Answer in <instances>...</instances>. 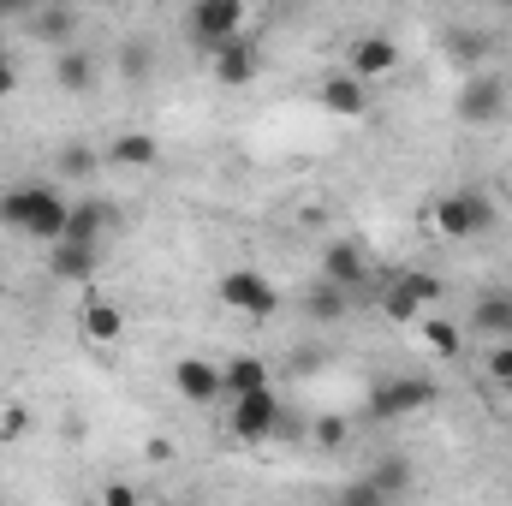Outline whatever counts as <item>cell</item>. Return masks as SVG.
<instances>
[{
  "label": "cell",
  "mask_w": 512,
  "mask_h": 506,
  "mask_svg": "<svg viewBox=\"0 0 512 506\" xmlns=\"http://www.w3.org/2000/svg\"><path fill=\"white\" fill-rule=\"evenodd\" d=\"M66 197L54 191V185H6L0 191V227H12V233H24V239H42V245H54L60 233H66Z\"/></svg>",
  "instance_id": "6da1fadb"
},
{
  "label": "cell",
  "mask_w": 512,
  "mask_h": 506,
  "mask_svg": "<svg viewBox=\"0 0 512 506\" xmlns=\"http://www.w3.org/2000/svg\"><path fill=\"white\" fill-rule=\"evenodd\" d=\"M453 114H459V126H501L512 114V78L507 72H495V66H477V72H465V84H459V96H453Z\"/></svg>",
  "instance_id": "7a4b0ae2"
},
{
  "label": "cell",
  "mask_w": 512,
  "mask_h": 506,
  "mask_svg": "<svg viewBox=\"0 0 512 506\" xmlns=\"http://www.w3.org/2000/svg\"><path fill=\"white\" fill-rule=\"evenodd\" d=\"M429 221H435L441 239H483V233L501 221V209H495L489 191H447V197L429 209Z\"/></svg>",
  "instance_id": "3957f363"
},
{
  "label": "cell",
  "mask_w": 512,
  "mask_h": 506,
  "mask_svg": "<svg viewBox=\"0 0 512 506\" xmlns=\"http://www.w3.org/2000/svg\"><path fill=\"white\" fill-rule=\"evenodd\" d=\"M245 36V0H191L185 12V42L197 54H215L221 42Z\"/></svg>",
  "instance_id": "277c9868"
},
{
  "label": "cell",
  "mask_w": 512,
  "mask_h": 506,
  "mask_svg": "<svg viewBox=\"0 0 512 506\" xmlns=\"http://www.w3.org/2000/svg\"><path fill=\"white\" fill-rule=\"evenodd\" d=\"M215 292H221V304H227L233 316H251V322L280 316V286H274L262 268H227Z\"/></svg>",
  "instance_id": "5b68a950"
},
{
  "label": "cell",
  "mask_w": 512,
  "mask_h": 506,
  "mask_svg": "<svg viewBox=\"0 0 512 506\" xmlns=\"http://www.w3.org/2000/svg\"><path fill=\"white\" fill-rule=\"evenodd\" d=\"M441 399V387L429 376H393L382 387H370V399H364V411L376 417V423H399V417H417V411H429Z\"/></svg>",
  "instance_id": "8992f818"
},
{
  "label": "cell",
  "mask_w": 512,
  "mask_h": 506,
  "mask_svg": "<svg viewBox=\"0 0 512 506\" xmlns=\"http://www.w3.org/2000/svg\"><path fill=\"white\" fill-rule=\"evenodd\" d=\"M227 429H233V435H239L245 447H262V441H274V429H280V393H274V387H251V393H233Z\"/></svg>",
  "instance_id": "52a82bcc"
},
{
  "label": "cell",
  "mask_w": 512,
  "mask_h": 506,
  "mask_svg": "<svg viewBox=\"0 0 512 506\" xmlns=\"http://www.w3.org/2000/svg\"><path fill=\"white\" fill-rule=\"evenodd\" d=\"M256 72H262V48H256L251 36H233V42H221V48L209 54V78H215L221 90H245Z\"/></svg>",
  "instance_id": "ba28073f"
},
{
  "label": "cell",
  "mask_w": 512,
  "mask_h": 506,
  "mask_svg": "<svg viewBox=\"0 0 512 506\" xmlns=\"http://www.w3.org/2000/svg\"><path fill=\"white\" fill-rule=\"evenodd\" d=\"M316 102H322V114H334V120H364V114H370V84H364L358 72H328L322 90H316Z\"/></svg>",
  "instance_id": "9c48e42d"
},
{
  "label": "cell",
  "mask_w": 512,
  "mask_h": 506,
  "mask_svg": "<svg viewBox=\"0 0 512 506\" xmlns=\"http://www.w3.org/2000/svg\"><path fill=\"white\" fill-rule=\"evenodd\" d=\"M114 227H120V209H114V203H102V197H84V203H72V209H66V233H60V239L102 245Z\"/></svg>",
  "instance_id": "30bf717a"
},
{
  "label": "cell",
  "mask_w": 512,
  "mask_h": 506,
  "mask_svg": "<svg viewBox=\"0 0 512 506\" xmlns=\"http://www.w3.org/2000/svg\"><path fill=\"white\" fill-rule=\"evenodd\" d=\"M173 393H179L185 405H215V399L227 393V381H221V370H215L209 358H179V364H173Z\"/></svg>",
  "instance_id": "8fae6325"
},
{
  "label": "cell",
  "mask_w": 512,
  "mask_h": 506,
  "mask_svg": "<svg viewBox=\"0 0 512 506\" xmlns=\"http://www.w3.org/2000/svg\"><path fill=\"white\" fill-rule=\"evenodd\" d=\"M96 262H102V245H78V239H54V245H48V274H54L60 286L96 280Z\"/></svg>",
  "instance_id": "7c38bea8"
},
{
  "label": "cell",
  "mask_w": 512,
  "mask_h": 506,
  "mask_svg": "<svg viewBox=\"0 0 512 506\" xmlns=\"http://www.w3.org/2000/svg\"><path fill=\"white\" fill-rule=\"evenodd\" d=\"M102 161L120 167V173H149V167H161V137H149V131H120V137L102 149Z\"/></svg>",
  "instance_id": "4fadbf2b"
},
{
  "label": "cell",
  "mask_w": 512,
  "mask_h": 506,
  "mask_svg": "<svg viewBox=\"0 0 512 506\" xmlns=\"http://www.w3.org/2000/svg\"><path fill=\"white\" fill-rule=\"evenodd\" d=\"M322 280H334V286L358 292V286L370 280V256H364V245H352V239H334V245L322 251Z\"/></svg>",
  "instance_id": "5bb4252c"
},
{
  "label": "cell",
  "mask_w": 512,
  "mask_h": 506,
  "mask_svg": "<svg viewBox=\"0 0 512 506\" xmlns=\"http://www.w3.org/2000/svg\"><path fill=\"white\" fill-rule=\"evenodd\" d=\"M346 72H358L364 84H376V78H387V72H399V42H387V36H358Z\"/></svg>",
  "instance_id": "9a60e30c"
},
{
  "label": "cell",
  "mask_w": 512,
  "mask_h": 506,
  "mask_svg": "<svg viewBox=\"0 0 512 506\" xmlns=\"http://www.w3.org/2000/svg\"><path fill=\"white\" fill-rule=\"evenodd\" d=\"M54 84H60L66 96H90V90H96V60H90L84 48H60V54H54Z\"/></svg>",
  "instance_id": "2e32d148"
},
{
  "label": "cell",
  "mask_w": 512,
  "mask_h": 506,
  "mask_svg": "<svg viewBox=\"0 0 512 506\" xmlns=\"http://www.w3.org/2000/svg\"><path fill=\"white\" fill-rule=\"evenodd\" d=\"M78 328H84V340L114 346V340L126 334V310H120V304H108V298H90V304H84V316H78Z\"/></svg>",
  "instance_id": "e0dca14e"
},
{
  "label": "cell",
  "mask_w": 512,
  "mask_h": 506,
  "mask_svg": "<svg viewBox=\"0 0 512 506\" xmlns=\"http://www.w3.org/2000/svg\"><path fill=\"white\" fill-rule=\"evenodd\" d=\"M465 322H471L477 334H489V340H507L512 334V292H483Z\"/></svg>",
  "instance_id": "ac0fdd59"
},
{
  "label": "cell",
  "mask_w": 512,
  "mask_h": 506,
  "mask_svg": "<svg viewBox=\"0 0 512 506\" xmlns=\"http://www.w3.org/2000/svg\"><path fill=\"white\" fill-rule=\"evenodd\" d=\"M24 24H30V36H36V42H48V48H72V30H78L66 6H36Z\"/></svg>",
  "instance_id": "d6986e66"
},
{
  "label": "cell",
  "mask_w": 512,
  "mask_h": 506,
  "mask_svg": "<svg viewBox=\"0 0 512 506\" xmlns=\"http://www.w3.org/2000/svg\"><path fill=\"white\" fill-rule=\"evenodd\" d=\"M304 316L310 322H340V316H352V292L334 286V280H316L310 298H304Z\"/></svg>",
  "instance_id": "ffe728a7"
},
{
  "label": "cell",
  "mask_w": 512,
  "mask_h": 506,
  "mask_svg": "<svg viewBox=\"0 0 512 506\" xmlns=\"http://www.w3.org/2000/svg\"><path fill=\"white\" fill-rule=\"evenodd\" d=\"M423 346H429L435 358H459V352H465V328L447 322V316H429V310H423Z\"/></svg>",
  "instance_id": "44dd1931"
},
{
  "label": "cell",
  "mask_w": 512,
  "mask_h": 506,
  "mask_svg": "<svg viewBox=\"0 0 512 506\" xmlns=\"http://www.w3.org/2000/svg\"><path fill=\"white\" fill-rule=\"evenodd\" d=\"M423 310H429V304H423L399 274H393V280H387V292H382V316H387V322H423Z\"/></svg>",
  "instance_id": "7402d4cb"
},
{
  "label": "cell",
  "mask_w": 512,
  "mask_h": 506,
  "mask_svg": "<svg viewBox=\"0 0 512 506\" xmlns=\"http://www.w3.org/2000/svg\"><path fill=\"white\" fill-rule=\"evenodd\" d=\"M221 381H227V393L268 387V364H262V358H251V352H239V358H227V364H221Z\"/></svg>",
  "instance_id": "603a6c76"
},
{
  "label": "cell",
  "mask_w": 512,
  "mask_h": 506,
  "mask_svg": "<svg viewBox=\"0 0 512 506\" xmlns=\"http://www.w3.org/2000/svg\"><path fill=\"white\" fill-rule=\"evenodd\" d=\"M370 483H376V495H382V501H393V495H405V489H411V465H405V459H382V465L370 471Z\"/></svg>",
  "instance_id": "cb8c5ba5"
},
{
  "label": "cell",
  "mask_w": 512,
  "mask_h": 506,
  "mask_svg": "<svg viewBox=\"0 0 512 506\" xmlns=\"http://www.w3.org/2000/svg\"><path fill=\"white\" fill-rule=\"evenodd\" d=\"M54 167H60L66 179H90V173L102 167V155H96V149H84V143H66V149L54 155Z\"/></svg>",
  "instance_id": "d4e9b609"
},
{
  "label": "cell",
  "mask_w": 512,
  "mask_h": 506,
  "mask_svg": "<svg viewBox=\"0 0 512 506\" xmlns=\"http://www.w3.org/2000/svg\"><path fill=\"white\" fill-rule=\"evenodd\" d=\"M399 280H405V286H411V292H417V298H423L429 310H435V304L447 298V286H441L435 274H423V268H399Z\"/></svg>",
  "instance_id": "484cf974"
},
{
  "label": "cell",
  "mask_w": 512,
  "mask_h": 506,
  "mask_svg": "<svg viewBox=\"0 0 512 506\" xmlns=\"http://www.w3.org/2000/svg\"><path fill=\"white\" fill-rule=\"evenodd\" d=\"M489 376L512 387V334L507 340H489Z\"/></svg>",
  "instance_id": "4316f807"
},
{
  "label": "cell",
  "mask_w": 512,
  "mask_h": 506,
  "mask_svg": "<svg viewBox=\"0 0 512 506\" xmlns=\"http://www.w3.org/2000/svg\"><path fill=\"white\" fill-rule=\"evenodd\" d=\"M316 441L322 447H346L352 441V423L346 417H316Z\"/></svg>",
  "instance_id": "83f0119b"
},
{
  "label": "cell",
  "mask_w": 512,
  "mask_h": 506,
  "mask_svg": "<svg viewBox=\"0 0 512 506\" xmlns=\"http://www.w3.org/2000/svg\"><path fill=\"white\" fill-rule=\"evenodd\" d=\"M120 72H126L131 84H137V78H149V48H143V42H131L126 54H120Z\"/></svg>",
  "instance_id": "f1b7e54d"
},
{
  "label": "cell",
  "mask_w": 512,
  "mask_h": 506,
  "mask_svg": "<svg viewBox=\"0 0 512 506\" xmlns=\"http://www.w3.org/2000/svg\"><path fill=\"white\" fill-rule=\"evenodd\" d=\"M30 429V405H6V417H0V441H12V435H24Z\"/></svg>",
  "instance_id": "f546056e"
},
{
  "label": "cell",
  "mask_w": 512,
  "mask_h": 506,
  "mask_svg": "<svg viewBox=\"0 0 512 506\" xmlns=\"http://www.w3.org/2000/svg\"><path fill=\"white\" fill-rule=\"evenodd\" d=\"M12 90H18V66H12V54L0 48V102H6Z\"/></svg>",
  "instance_id": "4dcf8cb0"
},
{
  "label": "cell",
  "mask_w": 512,
  "mask_h": 506,
  "mask_svg": "<svg viewBox=\"0 0 512 506\" xmlns=\"http://www.w3.org/2000/svg\"><path fill=\"white\" fill-rule=\"evenodd\" d=\"M102 501H108V506H131V501H137V489H131V483H108V489H102Z\"/></svg>",
  "instance_id": "1f68e13d"
},
{
  "label": "cell",
  "mask_w": 512,
  "mask_h": 506,
  "mask_svg": "<svg viewBox=\"0 0 512 506\" xmlns=\"http://www.w3.org/2000/svg\"><path fill=\"white\" fill-rule=\"evenodd\" d=\"M36 12V0H0V18H30Z\"/></svg>",
  "instance_id": "d6a6232c"
},
{
  "label": "cell",
  "mask_w": 512,
  "mask_h": 506,
  "mask_svg": "<svg viewBox=\"0 0 512 506\" xmlns=\"http://www.w3.org/2000/svg\"><path fill=\"white\" fill-rule=\"evenodd\" d=\"M0 298H6V268H0Z\"/></svg>",
  "instance_id": "836d02e7"
}]
</instances>
